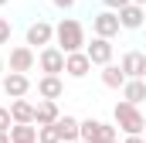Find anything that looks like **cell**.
Returning <instances> with one entry per match:
<instances>
[{
  "label": "cell",
  "mask_w": 146,
  "mask_h": 143,
  "mask_svg": "<svg viewBox=\"0 0 146 143\" xmlns=\"http://www.w3.org/2000/svg\"><path fill=\"white\" fill-rule=\"evenodd\" d=\"M54 41H58V48H61L65 55L82 51V48H85V27H82L75 17H65V21H58V27H54Z\"/></svg>",
  "instance_id": "6da1fadb"
},
{
  "label": "cell",
  "mask_w": 146,
  "mask_h": 143,
  "mask_svg": "<svg viewBox=\"0 0 146 143\" xmlns=\"http://www.w3.org/2000/svg\"><path fill=\"white\" fill-rule=\"evenodd\" d=\"M112 119H115V126L126 133V136H136V133H143L146 130V116L139 112V106H133V102H115L112 109Z\"/></svg>",
  "instance_id": "7a4b0ae2"
},
{
  "label": "cell",
  "mask_w": 146,
  "mask_h": 143,
  "mask_svg": "<svg viewBox=\"0 0 146 143\" xmlns=\"http://www.w3.org/2000/svg\"><path fill=\"white\" fill-rule=\"evenodd\" d=\"M82 140H88V143H109V140H115V126L102 123V119H82Z\"/></svg>",
  "instance_id": "3957f363"
},
{
  "label": "cell",
  "mask_w": 146,
  "mask_h": 143,
  "mask_svg": "<svg viewBox=\"0 0 146 143\" xmlns=\"http://www.w3.org/2000/svg\"><path fill=\"white\" fill-rule=\"evenodd\" d=\"M37 65H41L44 75H61V72H65V51H61L58 44H48V48H41Z\"/></svg>",
  "instance_id": "277c9868"
},
{
  "label": "cell",
  "mask_w": 146,
  "mask_h": 143,
  "mask_svg": "<svg viewBox=\"0 0 146 143\" xmlns=\"http://www.w3.org/2000/svg\"><path fill=\"white\" fill-rule=\"evenodd\" d=\"M115 14H119L122 31H139V27L146 24V7H143V3H133V0H129V3H126V7H119Z\"/></svg>",
  "instance_id": "5b68a950"
},
{
  "label": "cell",
  "mask_w": 146,
  "mask_h": 143,
  "mask_svg": "<svg viewBox=\"0 0 146 143\" xmlns=\"http://www.w3.org/2000/svg\"><path fill=\"white\" fill-rule=\"evenodd\" d=\"M92 31L99 37H115L122 31V24H119V14L115 10H102V14H95L92 17Z\"/></svg>",
  "instance_id": "8992f818"
},
{
  "label": "cell",
  "mask_w": 146,
  "mask_h": 143,
  "mask_svg": "<svg viewBox=\"0 0 146 143\" xmlns=\"http://www.w3.org/2000/svg\"><path fill=\"white\" fill-rule=\"evenodd\" d=\"M85 55H88V58H92V65H99V68H102V65H109L112 61V37H92V44H85Z\"/></svg>",
  "instance_id": "52a82bcc"
},
{
  "label": "cell",
  "mask_w": 146,
  "mask_h": 143,
  "mask_svg": "<svg viewBox=\"0 0 146 143\" xmlns=\"http://www.w3.org/2000/svg\"><path fill=\"white\" fill-rule=\"evenodd\" d=\"M3 92H7V99H24L31 92V78L24 72H10V75H3Z\"/></svg>",
  "instance_id": "ba28073f"
},
{
  "label": "cell",
  "mask_w": 146,
  "mask_h": 143,
  "mask_svg": "<svg viewBox=\"0 0 146 143\" xmlns=\"http://www.w3.org/2000/svg\"><path fill=\"white\" fill-rule=\"evenodd\" d=\"M54 41V27L48 24V21H34L31 27H27V44L31 48H48Z\"/></svg>",
  "instance_id": "9c48e42d"
},
{
  "label": "cell",
  "mask_w": 146,
  "mask_h": 143,
  "mask_svg": "<svg viewBox=\"0 0 146 143\" xmlns=\"http://www.w3.org/2000/svg\"><path fill=\"white\" fill-rule=\"evenodd\" d=\"M65 72H68L72 78H85V75L92 72V58L85 55V48H82V51H72V55H65Z\"/></svg>",
  "instance_id": "30bf717a"
},
{
  "label": "cell",
  "mask_w": 146,
  "mask_h": 143,
  "mask_svg": "<svg viewBox=\"0 0 146 143\" xmlns=\"http://www.w3.org/2000/svg\"><path fill=\"white\" fill-rule=\"evenodd\" d=\"M37 96H41V99H61V96H65L61 75H41V78H37Z\"/></svg>",
  "instance_id": "8fae6325"
},
{
  "label": "cell",
  "mask_w": 146,
  "mask_h": 143,
  "mask_svg": "<svg viewBox=\"0 0 146 143\" xmlns=\"http://www.w3.org/2000/svg\"><path fill=\"white\" fill-rule=\"evenodd\" d=\"M119 65H122V72L129 78H146V55L143 51H126Z\"/></svg>",
  "instance_id": "7c38bea8"
},
{
  "label": "cell",
  "mask_w": 146,
  "mask_h": 143,
  "mask_svg": "<svg viewBox=\"0 0 146 143\" xmlns=\"http://www.w3.org/2000/svg\"><path fill=\"white\" fill-rule=\"evenodd\" d=\"M34 48L31 44H21V48H14L10 51V72H31L34 68Z\"/></svg>",
  "instance_id": "4fadbf2b"
},
{
  "label": "cell",
  "mask_w": 146,
  "mask_h": 143,
  "mask_svg": "<svg viewBox=\"0 0 146 143\" xmlns=\"http://www.w3.org/2000/svg\"><path fill=\"white\" fill-rule=\"evenodd\" d=\"M58 99H41L34 106V123L37 126H48V123H58Z\"/></svg>",
  "instance_id": "5bb4252c"
},
{
  "label": "cell",
  "mask_w": 146,
  "mask_h": 143,
  "mask_svg": "<svg viewBox=\"0 0 146 143\" xmlns=\"http://www.w3.org/2000/svg\"><path fill=\"white\" fill-rule=\"evenodd\" d=\"M126 78H129V75L122 72V65H112V61L102 65V85H106V89H122Z\"/></svg>",
  "instance_id": "9a60e30c"
},
{
  "label": "cell",
  "mask_w": 146,
  "mask_h": 143,
  "mask_svg": "<svg viewBox=\"0 0 146 143\" xmlns=\"http://www.w3.org/2000/svg\"><path fill=\"white\" fill-rule=\"evenodd\" d=\"M122 99L133 102V106H139V102L146 99V82H143V78H126V85H122Z\"/></svg>",
  "instance_id": "2e32d148"
},
{
  "label": "cell",
  "mask_w": 146,
  "mask_h": 143,
  "mask_svg": "<svg viewBox=\"0 0 146 143\" xmlns=\"http://www.w3.org/2000/svg\"><path fill=\"white\" fill-rule=\"evenodd\" d=\"M58 130H61V140L72 143L82 136V119H75V116H58Z\"/></svg>",
  "instance_id": "e0dca14e"
},
{
  "label": "cell",
  "mask_w": 146,
  "mask_h": 143,
  "mask_svg": "<svg viewBox=\"0 0 146 143\" xmlns=\"http://www.w3.org/2000/svg\"><path fill=\"white\" fill-rule=\"evenodd\" d=\"M10 116H14V123H34V102L14 99L10 102Z\"/></svg>",
  "instance_id": "ac0fdd59"
},
{
  "label": "cell",
  "mask_w": 146,
  "mask_h": 143,
  "mask_svg": "<svg viewBox=\"0 0 146 143\" xmlns=\"http://www.w3.org/2000/svg\"><path fill=\"white\" fill-rule=\"evenodd\" d=\"M31 140H37L34 123H14L10 126V143H31Z\"/></svg>",
  "instance_id": "d6986e66"
},
{
  "label": "cell",
  "mask_w": 146,
  "mask_h": 143,
  "mask_svg": "<svg viewBox=\"0 0 146 143\" xmlns=\"http://www.w3.org/2000/svg\"><path fill=\"white\" fill-rule=\"evenodd\" d=\"M37 143H65V140H61V130H58V123L37 126Z\"/></svg>",
  "instance_id": "ffe728a7"
},
{
  "label": "cell",
  "mask_w": 146,
  "mask_h": 143,
  "mask_svg": "<svg viewBox=\"0 0 146 143\" xmlns=\"http://www.w3.org/2000/svg\"><path fill=\"white\" fill-rule=\"evenodd\" d=\"M10 126H14V116H10V109H7V106H0V130H7V133H10Z\"/></svg>",
  "instance_id": "44dd1931"
},
{
  "label": "cell",
  "mask_w": 146,
  "mask_h": 143,
  "mask_svg": "<svg viewBox=\"0 0 146 143\" xmlns=\"http://www.w3.org/2000/svg\"><path fill=\"white\" fill-rule=\"evenodd\" d=\"M10 31H14V27H10V21H7V17H0V44H7V41H10Z\"/></svg>",
  "instance_id": "7402d4cb"
},
{
  "label": "cell",
  "mask_w": 146,
  "mask_h": 143,
  "mask_svg": "<svg viewBox=\"0 0 146 143\" xmlns=\"http://www.w3.org/2000/svg\"><path fill=\"white\" fill-rule=\"evenodd\" d=\"M51 3H54L58 10H72V7H75V3H78V0H51Z\"/></svg>",
  "instance_id": "603a6c76"
},
{
  "label": "cell",
  "mask_w": 146,
  "mask_h": 143,
  "mask_svg": "<svg viewBox=\"0 0 146 143\" xmlns=\"http://www.w3.org/2000/svg\"><path fill=\"white\" fill-rule=\"evenodd\" d=\"M102 3H106V7H109V10H119V7H126V3H129V0H102Z\"/></svg>",
  "instance_id": "cb8c5ba5"
},
{
  "label": "cell",
  "mask_w": 146,
  "mask_h": 143,
  "mask_svg": "<svg viewBox=\"0 0 146 143\" xmlns=\"http://www.w3.org/2000/svg\"><path fill=\"white\" fill-rule=\"evenodd\" d=\"M122 143H146V136H143V133H136V136H126Z\"/></svg>",
  "instance_id": "d4e9b609"
},
{
  "label": "cell",
  "mask_w": 146,
  "mask_h": 143,
  "mask_svg": "<svg viewBox=\"0 0 146 143\" xmlns=\"http://www.w3.org/2000/svg\"><path fill=\"white\" fill-rule=\"evenodd\" d=\"M0 143H10V133L7 130H0Z\"/></svg>",
  "instance_id": "484cf974"
},
{
  "label": "cell",
  "mask_w": 146,
  "mask_h": 143,
  "mask_svg": "<svg viewBox=\"0 0 146 143\" xmlns=\"http://www.w3.org/2000/svg\"><path fill=\"white\" fill-rule=\"evenodd\" d=\"M72 143H88V140H82V136H78V140H72Z\"/></svg>",
  "instance_id": "4316f807"
},
{
  "label": "cell",
  "mask_w": 146,
  "mask_h": 143,
  "mask_svg": "<svg viewBox=\"0 0 146 143\" xmlns=\"http://www.w3.org/2000/svg\"><path fill=\"white\" fill-rule=\"evenodd\" d=\"M0 75H3V58H0Z\"/></svg>",
  "instance_id": "83f0119b"
},
{
  "label": "cell",
  "mask_w": 146,
  "mask_h": 143,
  "mask_svg": "<svg viewBox=\"0 0 146 143\" xmlns=\"http://www.w3.org/2000/svg\"><path fill=\"white\" fill-rule=\"evenodd\" d=\"M133 3H143V7H146V0H133Z\"/></svg>",
  "instance_id": "f1b7e54d"
},
{
  "label": "cell",
  "mask_w": 146,
  "mask_h": 143,
  "mask_svg": "<svg viewBox=\"0 0 146 143\" xmlns=\"http://www.w3.org/2000/svg\"><path fill=\"white\" fill-rule=\"evenodd\" d=\"M3 3H10V0H0V7H3Z\"/></svg>",
  "instance_id": "f546056e"
},
{
  "label": "cell",
  "mask_w": 146,
  "mask_h": 143,
  "mask_svg": "<svg viewBox=\"0 0 146 143\" xmlns=\"http://www.w3.org/2000/svg\"><path fill=\"white\" fill-rule=\"evenodd\" d=\"M143 136H146V130H143Z\"/></svg>",
  "instance_id": "4dcf8cb0"
},
{
  "label": "cell",
  "mask_w": 146,
  "mask_h": 143,
  "mask_svg": "<svg viewBox=\"0 0 146 143\" xmlns=\"http://www.w3.org/2000/svg\"><path fill=\"white\" fill-rule=\"evenodd\" d=\"M109 143H115V140H109Z\"/></svg>",
  "instance_id": "1f68e13d"
},
{
  "label": "cell",
  "mask_w": 146,
  "mask_h": 143,
  "mask_svg": "<svg viewBox=\"0 0 146 143\" xmlns=\"http://www.w3.org/2000/svg\"><path fill=\"white\" fill-rule=\"evenodd\" d=\"M31 143H37V140H31Z\"/></svg>",
  "instance_id": "d6a6232c"
}]
</instances>
